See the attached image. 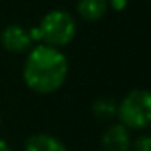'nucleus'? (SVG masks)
<instances>
[{"label":"nucleus","instance_id":"obj_6","mask_svg":"<svg viewBox=\"0 0 151 151\" xmlns=\"http://www.w3.org/2000/svg\"><path fill=\"white\" fill-rule=\"evenodd\" d=\"M24 151H67V146L60 138L41 132L26 138Z\"/></svg>","mask_w":151,"mask_h":151},{"label":"nucleus","instance_id":"obj_4","mask_svg":"<svg viewBox=\"0 0 151 151\" xmlns=\"http://www.w3.org/2000/svg\"><path fill=\"white\" fill-rule=\"evenodd\" d=\"M0 42H2L4 49H7L8 52L20 54V52H26V50L33 49L34 41L28 29L21 28L20 24H10V26H7L2 31Z\"/></svg>","mask_w":151,"mask_h":151},{"label":"nucleus","instance_id":"obj_8","mask_svg":"<svg viewBox=\"0 0 151 151\" xmlns=\"http://www.w3.org/2000/svg\"><path fill=\"white\" fill-rule=\"evenodd\" d=\"M119 102H115L112 98H99L93 102V115L98 120L109 122L117 117Z\"/></svg>","mask_w":151,"mask_h":151},{"label":"nucleus","instance_id":"obj_2","mask_svg":"<svg viewBox=\"0 0 151 151\" xmlns=\"http://www.w3.org/2000/svg\"><path fill=\"white\" fill-rule=\"evenodd\" d=\"M29 34L34 42L47 44L60 49L73 41L76 34V23L68 12L52 10L44 15V18L36 28L29 29Z\"/></svg>","mask_w":151,"mask_h":151},{"label":"nucleus","instance_id":"obj_7","mask_svg":"<svg viewBox=\"0 0 151 151\" xmlns=\"http://www.w3.org/2000/svg\"><path fill=\"white\" fill-rule=\"evenodd\" d=\"M109 10V0H78L76 12L86 21H98L106 17Z\"/></svg>","mask_w":151,"mask_h":151},{"label":"nucleus","instance_id":"obj_3","mask_svg":"<svg viewBox=\"0 0 151 151\" xmlns=\"http://www.w3.org/2000/svg\"><path fill=\"white\" fill-rule=\"evenodd\" d=\"M117 117L128 130H146L151 127V91L132 89L119 102Z\"/></svg>","mask_w":151,"mask_h":151},{"label":"nucleus","instance_id":"obj_11","mask_svg":"<svg viewBox=\"0 0 151 151\" xmlns=\"http://www.w3.org/2000/svg\"><path fill=\"white\" fill-rule=\"evenodd\" d=\"M0 151H13L10 146V143H8L7 140H4V138H0Z\"/></svg>","mask_w":151,"mask_h":151},{"label":"nucleus","instance_id":"obj_9","mask_svg":"<svg viewBox=\"0 0 151 151\" xmlns=\"http://www.w3.org/2000/svg\"><path fill=\"white\" fill-rule=\"evenodd\" d=\"M132 148H133V151H151V135H140L132 143Z\"/></svg>","mask_w":151,"mask_h":151},{"label":"nucleus","instance_id":"obj_10","mask_svg":"<svg viewBox=\"0 0 151 151\" xmlns=\"http://www.w3.org/2000/svg\"><path fill=\"white\" fill-rule=\"evenodd\" d=\"M109 5H111L114 10H122V8H125V5H127V0H109Z\"/></svg>","mask_w":151,"mask_h":151},{"label":"nucleus","instance_id":"obj_5","mask_svg":"<svg viewBox=\"0 0 151 151\" xmlns=\"http://www.w3.org/2000/svg\"><path fill=\"white\" fill-rule=\"evenodd\" d=\"M101 146L104 151H130V130L120 122L109 125L101 137Z\"/></svg>","mask_w":151,"mask_h":151},{"label":"nucleus","instance_id":"obj_12","mask_svg":"<svg viewBox=\"0 0 151 151\" xmlns=\"http://www.w3.org/2000/svg\"><path fill=\"white\" fill-rule=\"evenodd\" d=\"M0 124H2V115H0Z\"/></svg>","mask_w":151,"mask_h":151},{"label":"nucleus","instance_id":"obj_1","mask_svg":"<svg viewBox=\"0 0 151 151\" xmlns=\"http://www.w3.org/2000/svg\"><path fill=\"white\" fill-rule=\"evenodd\" d=\"M68 76V60L60 49L37 44L29 50L23 65V80L31 91L50 94L60 89Z\"/></svg>","mask_w":151,"mask_h":151}]
</instances>
